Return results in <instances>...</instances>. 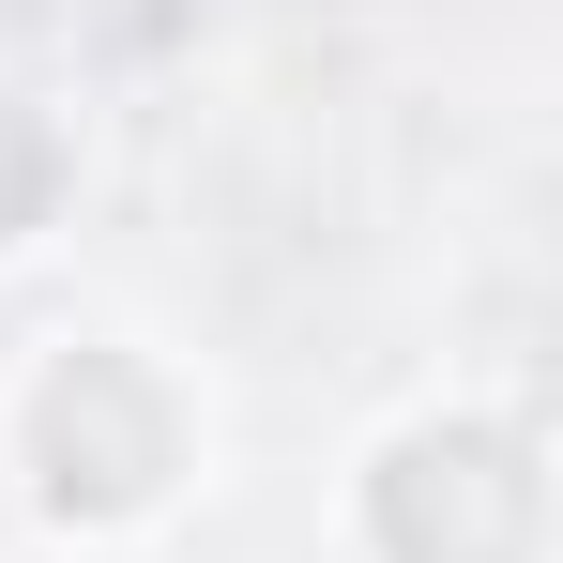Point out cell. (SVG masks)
Listing matches in <instances>:
<instances>
[{
    "mask_svg": "<svg viewBox=\"0 0 563 563\" xmlns=\"http://www.w3.org/2000/svg\"><path fill=\"white\" fill-rule=\"evenodd\" d=\"M15 563H62V549H15Z\"/></svg>",
    "mask_w": 563,
    "mask_h": 563,
    "instance_id": "cell-4",
    "label": "cell"
},
{
    "mask_svg": "<svg viewBox=\"0 0 563 563\" xmlns=\"http://www.w3.org/2000/svg\"><path fill=\"white\" fill-rule=\"evenodd\" d=\"M335 533L351 563H549V427L518 396H427L351 457Z\"/></svg>",
    "mask_w": 563,
    "mask_h": 563,
    "instance_id": "cell-2",
    "label": "cell"
},
{
    "mask_svg": "<svg viewBox=\"0 0 563 563\" xmlns=\"http://www.w3.org/2000/svg\"><path fill=\"white\" fill-rule=\"evenodd\" d=\"M0 472H15L31 549L122 563L137 533H168L198 503V472H213V396H198L153 335L62 320V335H31L15 380H0Z\"/></svg>",
    "mask_w": 563,
    "mask_h": 563,
    "instance_id": "cell-1",
    "label": "cell"
},
{
    "mask_svg": "<svg viewBox=\"0 0 563 563\" xmlns=\"http://www.w3.org/2000/svg\"><path fill=\"white\" fill-rule=\"evenodd\" d=\"M62 198H77V137H62V107L0 77V260H31V244L62 229Z\"/></svg>",
    "mask_w": 563,
    "mask_h": 563,
    "instance_id": "cell-3",
    "label": "cell"
}]
</instances>
